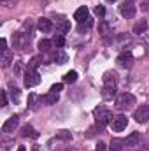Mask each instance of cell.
Returning a JSON list of instances; mask_svg holds the SVG:
<instances>
[{"label":"cell","instance_id":"cell-1","mask_svg":"<svg viewBox=\"0 0 149 151\" xmlns=\"http://www.w3.org/2000/svg\"><path fill=\"white\" fill-rule=\"evenodd\" d=\"M114 95H116V74L114 72H105V76H104L102 97L104 99H112Z\"/></svg>","mask_w":149,"mask_h":151},{"label":"cell","instance_id":"cell-2","mask_svg":"<svg viewBox=\"0 0 149 151\" xmlns=\"http://www.w3.org/2000/svg\"><path fill=\"white\" fill-rule=\"evenodd\" d=\"M135 104V97L132 93H121L116 99V109L117 111H128L130 107H133Z\"/></svg>","mask_w":149,"mask_h":151},{"label":"cell","instance_id":"cell-3","mask_svg":"<svg viewBox=\"0 0 149 151\" xmlns=\"http://www.w3.org/2000/svg\"><path fill=\"white\" fill-rule=\"evenodd\" d=\"M93 114H95V119H97V123L98 125H107V123H111L112 121V113L107 109V107H104V106H98V107H95V111H93Z\"/></svg>","mask_w":149,"mask_h":151},{"label":"cell","instance_id":"cell-4","mask_svg":"<svg viewBox=\"0 0 149 151\" xmlns=\"http://www.w3.org/2000/svg\"><path fill=\"white\" fill-rule=\"evenodd\" d=\"M39 83H40V76L35 69H27V72H25V86L27 88H32V86H37Z\"/></svg>","mask_w":149,"mask_h":151},{"label":"cell","instance_id":"cell-5","mask_svg":"<svg viewBox=\"0 0 149 151\" xmlns=\"http://www.w3.org/2000/svg\"><path fill=\"white\" fill-rule=\"evenodd\" d=\"M126 125H128V119H126V116H123V114H117V116H114L111 121V127L114 132H123L125 128H126Z\"/></svg>","mask_w":149,"mask_h":151},{"label":"cell","instance_id":"cell-6","mask_svg":"<svg viewBox=\"0 0 149 151\" xmlns=\"http://www.w3.org/2000/svg\"><path fill=\"white\" fill-rule=\"evenodd\" d=\"M12 40H14V47L16 49H25L28 46V42H30V35L25 34V32H18Z\"/></svg>","mask_w":149,"mask_h":151},{"label":"cell","instance_id":"cell-7","mask_svg":"<svg viewBox=\"0 0 149 151\" xmlns=\"http://www.w3.org/2000/svg\"><path fill=\"white\" fill-rule=\"evenodd\" d=\"M116 62H117L119 67H123V69H130V67L133 65V55L128 53V51H125V53H121V55L117 56Z\"/></svg>","mask_w":149,"mask_h":151},{"label":"cell","instance_id":"cell-8","mask_svg":"<svg viewBox=\"0 0 149 151\" xmlns=\"http://www.w3.org/2000/svg\"><path fill=\"white\" fill-rule=\"evenodd\" d=\"M133 118H135L137 123H148L149 121V106H140L133 113Z\"/></svg>","mask_w":149,"mask_h":151},{"label":"cell","instance_id":"cell-9","mask_svg":"<svg viewBox=\"0 0 149 151\" xmlns=\"http://www.w3.org/2000/svg\"><path fill=\"white\" fill-rule=\"evenodd\" d=\"M119 11H121V16L123 18H133L137 14V7L133 5V2H125Z\"/></svg>","mask_w":149,"mask_h":151},{"label":"cell","instance_id":"cell-10","mask_svg":"<svg viewBox=\"0 0 149 151\" xmlns=\"http://www.w3.org/2000/svg\"><path fill=\"white\" fill-rule=\"evenodd\" d=\"M18 121H19L18 116H11V118L2 125V132H14V128L18 127Z\"/></svg>","mask_w":149,"mask_h":151},{"label":"cell","instance_id":"cell-11","mask_svg":"<svg viewBox=\"0 0 149 151\" xmlns=\"http://www.w3.org/2000/svg\"><path fill=\"white\" fill-rule=\"evenodd\" d=\"M37 28L40 32H51V28H53V23H51V19H47V18H40L37 21Z\"/></svg>","mask_w":149,"mask_h":151},{"label":"cell","instance_id":"cell-12","mask_svg":"<svg viewBox=\"0 0 149 151\" xmlns=\"http://www.w3.org/2000/svg\"><path fill=\"white\" fill-rule=\"evenodd\" d=\"M74 19H77L79 23H82L84 19H88V7L86 5H82V7H79L77 11L74 12Z\"/></svg>","mask_w":149,"mask_h":151},{"label":"cell","instance_id":"cell-13","mask_svg":"<svg viewBox=\"0 0 149 151\" xmlns=\"http://www.w3.org/2000/svg\"><path fill=\"white\" fill-rule=\"evenodd\" d=\"M139 142H140V134H139V132H132V134L126 137V141H125L126 146H137Z\"/></svg>","mask_w":149,"mask_h":151},{"label":"cell","instance_id":"cell-14","mask_svg":"<svg viewBox=\"0 0 149 151\" xmlns=\"http://www.w3.org/2000/svg\"><path fill=\"white\" fill-rule=\"evenodd\" d=\"M56 28H58L62 34L69 32V30H70V23H69V19H65V18H60V19H56Z\"/></svg>","mask_w":149,"mask_h":151},{"label":"cell","instance_id":"cell-15","mask_svg":"<svg viewBox=\"0 0 149 151\" xmlns=\"http://www.w3.org/2000/svg\"><path fill=\"white\" fill-rule=\"evenodd\" d=\"M21 135H23V137H34V139H37L39 137V134L30 127V125H25V127L21 128Z\"/></svg>","mask_w":149,"mask_h":151},{"label":"cell","instance_id":"cell-16","mask_svg":"<svg viewBox=\"0 0 149 151\" xmlns=\"http://www.w3.org/2000/svg\"><path fill=\"white\" fill-rule=\"evenodd\" d=\"M44 102H46L47 106L56 104V102H58V93H56V91H49V93H46V95H44Z\"/></svg>","mask_w":149,"mask_h":151},{"label":"cell","instance_id":"cell-17","mask_svg":"<svg viewBox=\"0 0 149 151\" xmlns=\"http://www.w3.org/2000/svg\"><path fill=\"white\" fill-rule=\"evenodd\" d=\"M91 27H93V19L88 18V19H84L82 23H79V32H81V34H86Z\"/></svg>","mask_w":149,"mask_h":151},{"label":"cell","instance_id":"cell-18","mask_svg":"<svg viewBox=\"0 0 149 151\" xmlns=\"http://www.w3.org/2000/svg\"><path fill=\"white\" fill-rule=\"evenodd\" d=\"M2 67H9V63L12 62V55H11V51L9 49H5V51H2Z\"/></svg>","mask_w":149,"mask_h":151},{"label":"cell","instance_id":"cell-19","mask_svg":"<svg viewBox=\"0 0 149 151\" xmlns=\"http://www.w3.org/2000/svg\"><path fill=\"white\" fill-rule=\"evenodd\" d=\"M39 100H42V97H39V95H35V93H30V97H28V106H30V109H34V111H37L39 109V106H37V102Z\"/></svg>","mask_w":149,"mask_h":151},{"label":"cell","instance_id":"cell-20","mask_svg":"<svg viewBox=\"0 0 149 151\" xmlns=\"http://www.w3.org/2000/svg\"><path fill=\"white\" fill-rule=\"evenodd\" d=\"M123 141L121 139H112L109 144V151H123Z\"/></svg>","mask_w":149,"mask_h":151},{"label":"cell","instance_id":"cell-21","mask_svg":"<svg viewBox=\"0 0 149 151\" xmlns=\"http://www.w3.org/2000/svg\"><path fill=\"white\" fill-rule=\"evenodd\" d=\"M146 30H148V23H146V21H139V23H135V27H133V34H137V35L144 34Z\"/></svg>","mask_w":149,"mask_h":151},{"label":"cell","instance_id":"cell-22","mask_svg":"<svg viewBox=\"0 0 149 151\" xmlns=\"http://www.w3.org/2000/svg\"><path fill=\"white\" fill-rule=\"evenodd\" d=\"M51 46H53V40H47V39L39 40V49H40L42 53H47V51L51 49Z\"/></svg>","mask_w":149,"mask_h":151},{"label":"cell","instance_id":"cell-23","mask_svg":"<svg viewBox=\"0 0 149 151\" xmlns=\"http://www.w3.org/2000/svg\"><path fill=\"white\" fill-rule=\"evenodd\" d=\"M53 60H54L56 63H65V62H67V55H65L62 49H56V53L53 55Z\"/></svg>","mask_w":149,"mask_h":151},{"label":"cell","instance_id":"cell-24","mask_svg":"<svg viewBox=\"0 0 149 151\" xmlns=\"http://www.w3.org/2000/svg\"><path fill=\"white\" fill-rule=\"evenodd\" d=\"M98 32H100L102 37H107V35L111 34V28H109V25H107L105 21H102V23L98 25Z\"/></svg>","mask_w":149,"mask_h":151},{"label":"cell","instance_id":"cell-25","mask_svg":"<svg viewBox=\"0 0 149 151\" xmlns=\"http://www.w3.org/2000/svg\"><path fill=\"white\" fill-rule=\"evenodd\" d=\"M53 46H56V49H62L63 46H65V39H63V35H54L53 37Z\"/></svg>","mask_w":149,"mask_h":151},{"label":"cell","instance_id":"cell-26","mask_svg":"<svg viewBox=\"0 0 149 151\" xmlns=\"http://www.w3.org/2000/svg\"><path fill=\"white\" fill-rule=\"evenodd\" d=\"M63 81H65V83H69V84L75 83V81H77V72H75V70H70V72H67V74L63 76Z\"/></svg>","mask_w":149,"mask_h":151},{"label":"cell","instance_id":"cell-27","mask_svg":"<svg viewBox=\"0 0 149 151\" xmlns=\"http://www.w3.org/2000/svg\"><path fill=\"white\" fill-rule=\"evenodd\" d=\"M56 137H58V139H62V141H70V139H72V134H70L69 130H60Z\"/></svg>","mask_w":149,"mask_h":151},{"label":"cell","instance_id":"cell-28","mask_svg":"<svg viewBox=\"0 0 149 151\" xmlns=\"http://www.w3.org/2000/svg\"><path fill=\"white\" fill-rule=\"evenodd\" d=\"M9 90H11V99H12V100H16V102H18V100H19V90H18V88H16V86H11V88H9Z\"/></svg>","mask_w":149,"mask_h":151},{"label":"cell","instance_id":"cell-29","mask_svg":"<svg viewBox=\"0 0 149 151\" xmlns=\"http://www.w3.org/2000/svg\"><path fill=\"white\" fill-rule=\"evenodd\" d=\"M16 4H18V0H2V5L7 7V9H12Z\"/></svg>","mask_w":149,"mask_h":151},{"label":"cell","instance_id":"cell-30","mask_svg":"<svg viewBox=\"0 0 149 151\" xmlns=\"http://www.w3.org/2000/svg\"><path fill=\"white\" fill-rule=\"evenodd\" d=\"M39 63H40V58L35 56V58H32V62H30V65H28V67H30V69H37Z\"/></svg>","mask_w":149,"mask_h":151},{"label":"cell","instance_id":"cell-31","mask_svg":"<svg viewBox=\"0 0 149 151\" xmlns=\"http://www.w3.org/2000/svg\"><path fill=\"white\" fill-rule=\"evenodd\" d=\"M95 14H97V16H100V18H102V16H104V14H105V9H104V7H102V5H97V7H95Z\"/></svg>","mask_w":149,"mask_h":151},{"label":"cell","instance_id":"cell-32","mask_svg":"<svg viewBox=\"0 0 149 151\" xmlns=\"http://www.w3.org/2000/svg\"><path fill=\"white\" fill-rule=\"evenodd\" d=\"M63 90V84L62 83H58V84H53V88H51V91H56V93H60Z\"/></svg>","mask_w":149,"mask_h":151},{"label":"cell","instance_id":"cell-33","mask_svg":"<svg viewBox=\"0 0 149 151\" xmlns=\"http://www.w3.org/2000/svg\"><path fill=\"white\" fill-rule=\"evenodd\" d=\"M95 151H107V144H105V142H98L97 148H95Z\"/></svg>","mask_w":149,"mask_h":151},{"label":"cell","instance_id":"cell-34","mask_svg":"<svg viewBox=\"0 0 149 151\" xmlns=\"http://www.w3.org/2000/svg\"><path fill=\"white\" fill-rule=\"evenodd\" d=\"M140 9H142V11H146V12H149V0H142Z\"/></svg>","mask_w":149,"mask_h":151},{"label":"cell","instance_id":"cell-35","mask_svg":"<svg viewBox=\"0 0 149 151\" xmlns=\"http://www.w3.org/2000/svg\"><path fill=\"white\" fill-rule=\"evenodd\" d=\"M0 106H2V107L7 106V93H5V90L2 91V104H0Z\"/></svg>","mask_w":149,"mask_h":151},{"label":"cell","instance_id":"cell-36","mask_svg":"<svg viewBox=\"0 0 149 151\" xmlns=\"http://www.w3.org/2000/svg\"><path fill=\"white\" fill-rule=\"evenodd\" d=\"M0 46H2L0 49H2V51H5V49H7V40H5V39H0Z\"/></svg>","mask_w":149,"mask_h":151},{"label":"cell","instance_id":"cell-37","mask_svg":"<svg viewBox=\"0 0 149 151\" xmlns=\"http://www.w3.org/2000/svg\"><path fill=\"white\" fill-rule=\"evenodd\" d=\"M14 72H16V74H19V72H21V62H16V67H14Z\"/></svg>","mask_w":149,"mask_h":151},{"label":"cell","instance_id":"cell-38","mask_svg":"<svg viewBox=\"0 0 149 151\" xmlns=\"http://www.w3.org/2000/svg\"><path fill=\"white\" fill-rule=\"evenodd\" d=\"M18 151H27V150H25L23 146H19V148H18Z\"/></svg>","mask_w":149,"mask_h":151},{"label":"cell","instance_id":"cell-39","mask_svg":"<svg viewBox=\"0 0 149 151\" xmlns=\"http://www.w3.org/2000/svg\"><path fill=\"white\" fill-rule=\"evenodd\" d=\"M32 151H40V150H39V148H34V150H32Z\"/></svg>","mask_w":149,"mask_h":151},{"label":"cell","instance_id":"cell-40","mask_svg":"<svg viewBox=\"0 0 149 151\" xmlns=\"http://www.w3.org/2000/svg\"><path fill=\"white\" fill-rule=\"evenodd\" d=\"M107 2H116V0H107Z\"/></svg>","mask_w":149,"mask_h":151},{"label":"cell","instance_id":"cell-41","mask_svg":"<svg viewBox=\"0 0 149 151\" xmlns=\"http://www.w3.org/2000/svg\"><path fill=\"white\" fill-rule=\"evenodd\" d=\"M128 2H133V0H128Z\"/></svg>","mask_w":149,"mask_h":151}]
</instances>
